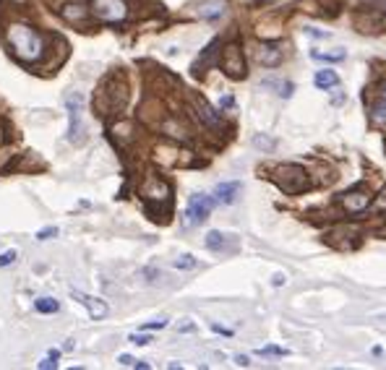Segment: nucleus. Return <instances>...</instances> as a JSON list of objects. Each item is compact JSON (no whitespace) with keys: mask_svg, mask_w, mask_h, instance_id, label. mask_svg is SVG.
I'll return each mask as SVG.
<instances>
[{"mask_svg":"<svg viewBox=\"0 0 386 370\" xmlns=\"http://www.w3.org/2000/svg\"><path fill=\"white\" fill-rule=\"evenodd\" d=\"M6 39H8L11 50L16 52L24 63L40 61V55H42L44 50V42H42V37H40V32L29 24H11L8 32H6Z\"/></svg>","mask_w":386,"mask_h":370,"instance_id":"nucleus-1","label":"nucleus"},{"mask_svg":"<svg viewBox=\"0 0 386 370\" xmlns=\"http://www.w3.org/2000/svg\"><path fill=\"white\" fill-rule=\"evenodd\" d=\"M275 183L287 196H301L303 190L310 188V178L301 164H279L275 170Z\"/></svg>","mask_w":386,"mask_h":370,"instance_id":"nucleus-2","label":"nucleus"},{"mask_svg":"<svg viewBox=\"0 0 386 370\" xmlns=\"http://www.w3.org/2000/svg\"><path fill=\"white\" fill-rule=\"evenodd\" d=\"M219 68L224 70V76L235 78V81L246 78V58H243L241 44H238V42L224 44L222 58H219Z\"/></svg>","mask_w":386,"mask_h":370,"instance_id":"nucleus-3","label":"nucleus"},{"mask_svg":"<svg viewBox=\"0 0 386 370\" xmlns=\"http://www.w3.org/2000/svg\"><path fill=\"white\" fill-rule=\"evenodd\" d=\"M66 107H68V115H71L68 141L81 144V138H84V133H86V125H84V121H81V112H84V97L68 94L66 97Z\"/></svg>","mask_w":386,"mask_h":370,"instance_id":"nucleus-4","label":"nucleus"},{"mask_svg":"<svg viewBox=\"0 0 386 370\" xmlns=\"http://www.w3.org/2000/svg\"><path fill=\"white\" fill-rule=\"evenodd\" d=\"M92 11H95L97 18H102L104 24H121L123 18L128 16L126 0H95Z\"/></svg>","mask_w":386,"mask_h":370,"instance_id":"nucleus-5","label":"nucleus"},{"mask_svg":"<svg viewBox=\"0 0 386 370\" xmlns=\"http://www.w3.org/2000/svg\"><path fill=\"white\" fill-rule=\"evenodd\" d=\"M370 201H373V198H370L368 188H363V185L347 190L342 196H337V204H339L347 214H363V211L370 206Z\"/></svg>","mask_w":386,"mask_h":370,"instance_id":"nucleus-6","label":"nucleus"},{"mask_svg":"<svg viewBox=\"0 0 386 370\" xmlns=\"http://www.w3.org/2000/svg\"><path fill=\"white\" fill-rule=\"evenodd\" d=\"M212 209H215V196H206V193L191 196L188 209H186V224L193 227V224L206 222V216L212 214Z\"/></svg>","mask_w":386,"mask_h":370,"instance_id":"nucleus-7","label":"nucleus"},{"mask_svg":"<svg viewBox=\"0 0 386 370\" xmlns=\"http://www.w3.org/2000/svg\"><path fill=\"white\" fill-rule=\"evenodd\" d=\"M71 297H73L76 302H81V305H86L92 319H104V316L110 313L107 302L99 300V297H95V295H86V292H78V290H73V292H71Z\"/></svg>","mask_w":386,"mask_h":370,"instance_id":"nucleus-8","label":"nucleus"},{"mask_svg":"<svg viewBox=\"0 0 386 370\" xmlns=\"http://www.w3.org/2000/svg\"><path fill=\"white\" fill-rule=\"evenodd\" d=\"M256 58L261 66H266V68L279 66V63H282V44L279 42H261L256 50Z\"/></svg>","mask_w":386,"mask_h":370,"instance_id":"nucleus-9","label":"nucleus"},{"mask_svg":"<svg viewBox=\"0 0 386 370\" xmlns=\"http://www.w3.org/2000/svg\"><path fill=\"white\" fill-rule=\"evenodd\" d=\"M193 99V107H196V112H198V118L206 123V125H212V128H219L222 125V118H219V112L212 107V104L206 102L204 97H198V94H193L191 97Z\"/></svg>","mask_w":386,"mask_h":370,"instance_id":"nucleus-10","label":"nucleus"},{"mask_svg":"<svg viewBox=\"0 0 386 370\" xmlns=\"http://www.w3.org/2000/svg\"><path fill=\"white\" fill-rule=\"evenodd\" d=\"M243 185L238 180H230V183H219L215 188V201L217 204H235L238 196H241Z\"/></svg>","mask_w":386,"mask_h":370,"instance_id":"nucleus-11","label":"nucleus"},{"mask_svg":"<svg viewBox=\"0 0 386 370\" xmlns=\"http://www.w3.org/2000/svg\"><path fill=\"white\" fill-rule=\"evenodd\" d=\"M206 248L209 250H230V248H235V235L212 230V233L206 235Z\"/></svg>","mask_w":386,"mask_h":370,"instance_id":"nucleus-12","label":"nucleus"},{"mask_svg":"<svg viewBox=\"0 0 386 370\" xmlns=\"http://www.w3.org/2000/svg\"><path fill=\"white\" fill-rule=\"evenodd\" d=\"M170 185L162 180H152V185L149 188H144V198L149 201V204H155V201H162V204H167L170 201Z\"/></svg>","mask_w":386,"mask_h":370,"instance_id":"nucleus-13","label":"nucleus"},{"mask_svg":"<svg viewBox=\"0 0 386 370\" xmlns=\"http://www.w3.org/2000/svg\"><path fill=\"white\" fill-rule=\"evenodd\" d=\"M196 11H198V16L209 18V21H212V18H219L224 13V0H204Z\"/></svg>","mask_w":386,"mask_h":370,"instance_id":"nucleus-14","label":"nucleus"},{"mask_svg":"<svg viewBox=\"0 0 386 370\" xmlns=\"http://www.w3.org/2000/svg\"><path fill=\"white\" fill-rule=\"evenodd\" d=\"M313 84H316L318 89H334L339 87V76H337L334 70H316V76H313Z\"/></svg>","mask_w":386,"mask_h":370,"instance_id":"nucleus-15","label":"nucleus"},{"mask_svg":"<svg viewBox=\"0 0 386 370\" xmlns=\"http://www.w3.org/2000/svg\"><path fill=\"white\" fill-rule=\"evenodd\" d=\"M370 123L373 125H386V97L370 104Z\"/></svg>","mask_w":386,"mask_h":370,"instance_id":"nucleus-16","label":"nucleus"},{"mask_svg":"<svg viewBox=\"0 0 386 370\" xmlns=\"http://www.w3.org/2000/svg\"><path fill=\"white\" fill-rule=\"evenodd\" d=\"M37 313H58L61 310V302L55 300V297H40V300L35 302Z\"/></svg>","mask_w":386,"mask_h":370,"instance_id":"nucleus-17","label":"nucleus"},{"mask_svg":"<svg viewBox=\"0 0 386 370\" xmlns=\"http://www.w3.org/2000/svg\"><path fill=\"white\" fill-rule=\"evenodd\" d=\"M84 16H86V6H81V3H71V6L63 8V18H68V21H78V18Z\"/></svg>","mask_w":386,"mask_h":370,"instance_id":"nucleus-18","label":"nucleus"},{"mask_svg":"<svg viewBox=\"0 0 386 370\" xmlns=\"http://www.w3.org/2000/svg\"><path fill=\"white\" fill-rule=\"evenodd\" d=\"M310 58H313V61H324V63H339V61H344V50H339V52H318V50H313L310 52Z\"/></svg>","mask_w":386,"mask_h":370,"instance_id":"nucleus-19","label":"nucleus"},{"mask_svg":"<svg viewBox=\"0 0 386 370\" xmlns=\"http://www.w3.org/2000/svg\"><path fill=\"white\" fill-rule=\"evenodd\" d=\"M258 354H261V357H284L287 350H282V347H261Z\"/></svg>","mask_w":386,"mask_h":370,"instance_id":"nucleus-20","label":"nucleus"},{"mask_svg":"<svg viewBox=\"0 0 386 370\" xmlns=\"http://www.w3.org/2000/svg\"><path fill=\"white\" fill-rule=\"evenodd\" d=\"M172 266H175V269H193V266H196V259H193V256H188V253H186V256H178V259H175V264H172Z\"/></svg>","mask_w":386,"mask_h":370,"instance_id":"nucleus-21","label":"nucleus"},{"mask_svg":"<svg viewBox=\"0 0 386 370\" xmlns=\"http://www.w3.org/2000/svg\"><path fill=\"white\" fill-rule=\"evenodd\" d=\"M40 368H44V370H55V368H58V352L52 350L50 357H47V360L40 362Z\"/></svg>","mask_w":386,"mask_h":370,"instance_id":"nucleus-22","label":"nucleus"},{"mask_svg":"<svg viewBox=\"0 0 386 370\" xmlns=\"http://www.w3.org/2000/svg\"><path fill=\"white\" fill-rule=\"evenodd\" d=\"M16 261V250H6V253H0V266H11Z\"/></svg>","mask_w":386,"mask_h":370,"instance_id":"nucleus-23","label":"nucleus"},{"mask_svg":"<svg viewBox=\"0 0 386 370\" xmlns=\"http://www.w3.org/2000/svg\"><path fill=\"white\" fill-rule=\"evenodd\" d=\"M55 235H58V227H47V230H40V233H37V240H50Z\"/></svg>","mask_w":386,"mask_h":370,"instance_id":"nucleus-24","label":"nucleus"},{"mask_svg":"<svg viewBox=\"0 0 386 370\" xmlns=\"http://www.w3.org/2000/svg\"><path fill=\"white\" fill-rule=\"evenodd\" d=\"M131 342H133V345H138V347H146V345H149V342H152V336H149V334H133V336H131Z\"/></svg>","mask_w":386,"mask_h":370,"instance_id":"nucleus-25","label":"nucleus"},{"mask_svg":"<svg viewBox=\"0 0 386 370\" xmlns=\"http://www.w3.org/2000/svg\"><path fill=\"white\" fill-rule=\"evenodd\" d=\"M167 326V321L164 319H159V321H152V323H144V331L149 328V331H155V328H164Z\"/></svg>","mask_w":386,"mask_h":370,"instance_id":"nucleus-26","label":"nucleus"},{"mask_svg":"<svg viewBox=\"0 0 386 370\" xmlns=\"http://www.w3.org/2000/svg\"><path fill=\"white\" fill-rule=\"evenodd\" d=\"M118 362H121L123 368H133V362H136V360H133L131 354H121V357H118Z\"/></svg>","mask_w":386,"mask_h":370,"instance_id":"nucleus-27","label":"nucleus"},{"mask_svg":"<svg viewBox=\"0 0 386 370\" xmlns=\"http://www.w3.org/2000/svg\"><path fill=\"white\" fill-rule=\"evenodd\" d=\"M253 144H256V147H264V149H272V147H275V141H266V138H261V136L253 138Z\"/></svg>","mask_w":386,"mask_h":370,"instance_id":"nucleus-28","label":"nucleus"},{"mask_svg":"<svg viewBox=\"0 0 386 370\" xmlns=\"http://www.w3.org/2000/svg\"><path fill=\"white\" fill-rule=\"evenodd\" d=\"M235 360H238V365H243V368H248L251 362H248V357H246V354H238V357H235Z\"/></svg>","mask_w":386,"mask_h":370,"instance_id":"nucleus-29","label":"nucleus"},{"mask_svg":"<svg viewBox=\"0 0 386 370\" xmlns=\"http://www.w3.org/2000/svg\"><path fill=\"white\" fill-rule=\"evenodd\" d=\"M224 107V110H227V107H232V104H235V99H232V97H222V102H219Z\"/></svg>","mask_w":386,"mask_h":370,"instance_id":"nucleus-30","label":"nucleus"},{"mask_svg":"<svg viewBox=\"0 0 386 370\" xmlns=\"http://www.w3.org/2000/svg\"><path fill=\"white\" fill-rule=\"evenodd\" d=\"M279 284H284V274H275V287H279Z\"/></svg>","mask_w":386,"mask_h":370,"instance_id":"nucleus-31","label":"nucleus"},{"mask_svg":"<svg viewBox=\"0 0 386 370\" xmlns=\"http://www.w3.org/2000/svg\"><path fill=\"white\" fill-rule=\"evenodd\" d=\"M269 3H275V0H256V6H269Z\"/></svg>","mask_w":386,"mask_h":370,"instance_id":"nucleus-32","label":"nucleus"},{"mask_svg":"<svg viewBox=\"0 0 386 370\" xmlns=\"http://www.w3.org/2000/svg\"><path fill=\"white\" fill-rule=\"evenodd\" d=\"M381 97H386V84H381Z\"/></svg>","mask_w":386,"mask_h":370,"instance_id":"nucleus-33","label":"nucleus"}]
</instances>
